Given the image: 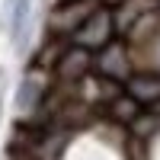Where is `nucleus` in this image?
<instances>
[{"label":"nucleus","instance_id":"nucleus-1","mask_svg":"<svg viewBox=\"0 0 160 160\" xmlns=\"http://www.w3.org/2000/svg\"><path fill=\"white\" fill-rule=\"evenodd\" d=\"M77 35V45H83V48H99L109 42V35H112V16L106 10H93L87 22L80 26V29L74 32Z\"/></svg>","mask_w":160,"mask_h":160},{"label":"nucleus","instance_id":"nucleus-2","mask_svg":"<svg viewBox=\"0 0 160 160\" xmlns=\"http://www.w3.org/2000/svg\"><path fill=\"white\" fill-rule=\"evenodd\" d=\"M96 10L93 3L87 0H74V3H61L55 13H51V26H55L58 32H77L80 26L87 22V16Z\"/></svg>","mask_w":160,"mask_h":160},{"label":"nucleus","instance_id":"nucleus-3","mask_svg":"<svg viewBox=\"0 0 160 160\" xmlns=\"http://www.w3.org/2000/svg\"><path fill=\"white\" fill-rule=\"evenodd\" d=\"M87 68H90V55H87V48L80 45V48H71L68 55L61 58L58 74H61L64 80H77V77H83V74H87Z\"/></svg>","mask_w":160,"mask_h":160},{"label":"nucleus","instance_id":"nucleus-4","mask_svg":"<svg viewBox=\"0 0 160 160\" xmlns=\"http://www.w3.org/2000/svg\"><path fill=\"white\" fill-rule=\"evenodd\" d=\"M128 87H131V93L138 99H157L160 96V80L157 77H135Z\"/></svg>","mask_w":160,"mask_h":160},{"label":"nucleus","instance_id":"nucleus-5","mask_svg":"<svg viewBox=\"0 0 160 160\" xmlns=\"http://www.w3.org/2000/svg\"><path fill=\"white\" fill-rule=\"evenodd\" d=\"M38 96H42V87H38V80H26V83L19 87L16 106H19V109H32V106H38Z\"/></svg>","mask_w":160,"mask_h":160},{"label":"nucleus","instance_id":"nucleus-6","mask_svg":"<svg viewBox=\"0 0 160 160\" xmlns=\"http://www.w3.org/2000/svg\"><path fill=\"white\" fill-rule=\"evenodd\" d=\"M26 10H29V0H13V35L16 38L26 26Z\"/></svg>","mask_w":160,"mask_h":160},{"label":"nucleus","instance_id":"nucleus-7","mask_svg":"<svg viewBox=\"0 0 160 160\" xmlns=\"http://www.w3.org/2000/svg\"><path fill=\"white\" fill-rule=\"evenodd\" d=\"M106 3H122V0H106Z\"/></svg>","mask_w":160,"mask_h":160}]
</instances>
